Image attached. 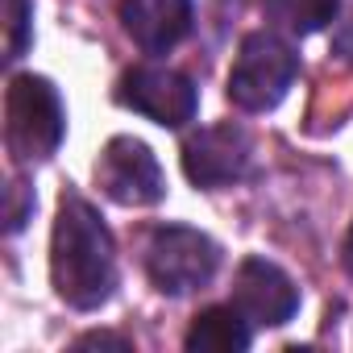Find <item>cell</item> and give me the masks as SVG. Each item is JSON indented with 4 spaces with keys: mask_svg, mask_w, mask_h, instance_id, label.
<instances>
[{
    "mask_svg": "<svg viewBox=\"0 0 353 353\" xmlns=\"http://www.w3.org/2000/svg\"><path fill=\"white\" fill-rule=\"evenodd\" d=\"M30 216H34V192H30L21 179H13V183L5 188V229H9V233H21Z\"/></svg>",
    "mask_w": 353,
    "mask_h": 353,
    "instance_id": "13",
    "label": "cell"
},
{
    "mask_svg": "<svg viewBox=\"0 0 353 353\" xmlns=\"http://www.w3.org/2000/svg\"><path fill=\"white\" fill-rule=\"evenodd\" d=\"M233 303L250 324H266L279 328L299 312V291L287 279V270H279L266 258H245L233 274Z\"/></svg>",
    "mask_w": 353,
    "mask_h": 353,
    "instance_id": "8",
    "label": "cell"
},
{
    "mask_svg": "<svg viewBox=\"0 0 353 353\" xmlns=\"http://www.w3.org/2000/svg\"><path fill=\"white\" fill-rule=\"evenodd\" d=\"M75 349H133V341L117 336V332H83L75 341Z\"/></svg>",
    "mask_w": 353,
    "mask_h": 353,
    "instance_id": "14",
    "label": "cell"
},
{
    "mask_svg": "<svg viewBox=\"0 0 353 353\" xmlns=\"http://www.w3.org/2000/svg\"><path fill=\"white\" fill-rule=\"evenodd\" d=\"M345 270L353 274V229H349V237H345Z\"/></svg>",
    "mask_w": 353,
    "mask_h": 353,
    "instance_id": "16",
    "label": "cell"
},
{
    "mask_svg": "<svg viewBox=\"0 0 353 353\" xmlns=\"http://www.w3.org/2000/svg\"><path fill=\"white\" fill-rule=\"evenodd\" d=\"M121 26L145 54H166L192 34V0H121Z\"/></svg>",
    "mask_w": 353,
    "mask_h": 353,
    "instance_id": "9",
    "label": "cell"
},
{
    "mask_svg": "<svg viewBox=\"0 0 353 353\" xmlns=\"http://www.w3.org/2000/svg\"><path fill=\"white\" fill-rule=\"evenodd\" d=\"M50 283L63 303L75 312H96L117 291V245L100 212L67 192L59 200L54 237H50Z\"/></svg>",
    "mask_w": 353,
    "mask_h": 353,
    "instance_id": "1",
    "label": "cell"
},
{
    "mask_svg": "<svg viewBox=\"0 0 353 353\" xmlns=\"http://www.w3.org/2000/svg\"><path fill=\"white\" fill-rule=\"evenodd\" d=\"M34 42V5L30 0H5V59H21Z\"/></svg>",
    "mask_w": 353,
    "mask_h": 353,
    "instance_id": "12",
    "label": "cell"
},
{
    "mask_svg": "<svg viewBox=\"0 0 353 353\" xmlns=\"http://www.w3.org/2000/svg\"><path fill=\"white\" fill-rule=\"evenodd\" d=\"M183 345L192 353H241V349H250V320L237 312V303L204 307L192 320Z\"/></svg>",
    "mask_w": 353,
    "mask_h": 353,
    "instance_id": "10",
    "label": "cell"
},
{
    "mask_svg": "<svg viewBox=\"0 0 353 353\" xmlns=\"http://www.w3.org/2000/svg\"><path fill=\"white\" fill-rule=\"evenodd\" d=\"M145 274L162 295H192L212 283L221 266V245L188 225H158L145 237Z\"/></svg>",
    "mask_w": 353,
    "mask_h": 353,
    "instance_id": "4",
    "label": "cell"
},
{
    "mask_svg": "<svg viewBox=\"0 0 353 353\" xmlns=\"http://www.w3.org/2000/svg\"><path fill=\"white\" fill-rule=\"evenodd\" d=\"M67 133L63 96L42 75H13L5 92V141L17 162H42Z\"/></svg>",
    "mask_w": 353,
    "mask_h": 353,
    "instance_id": "2",
    "label": "cell"
},
{
    "mask_svg": "<svg viewBox=\"0 0 353 353\" xmlns=\"http://www.w3.org/2000/svg\"><path fill=\"white\" fill-rule=\"evenodd\" d=\"M299 75V54L287 38L258 30L241 42L233 71H229V100L241 112H270L274 104H283V96L291 92Z\"/></svg>",
    "mask_w": 353,
    "mask_h": 353,
    "instance_id": "3",
    "label": "cell"
},
{
    "mask_svg": "<svg viewBox=\"0 0 353 353\" xmlns=\"http://www.w3.org/2000/svg\"><path fill=\"white\" fill-rule=\"evenodd\" d=\"M262 9L279 30L307 38V34H320L324 26L336 21L341 0H262Z\"/></svg>",
    "mask_w": 353,
    "mask_h": 353,
    "instance_id": "11",
    "label": "cell"
},
{
    "mask_svg": "<svg viewBox=\"0 0 353 353\" xmlns=\"http://www.w3.org/2000/svg\"><path fill=\"white\" fill-rule=\"evenodd\" d=\"M332 50L345 59V63H353V9H349V17L336 26V34H332Z\"/></svg>",
    "mask_w": 353,
    "mask_h": 353,
    "instance_id": "15",
    "label": "cell"
},
{
    "mask_svg": "<svg viewBox=\"0 0 353 353\" xmlns=\"http://www.w3.org/2000/svg\"><path fill=\"white\" fill-rule=\"evenodd\" d=\"M96 188L112 204H125V208H145V204H158L166 196L162 166H158L154 150L137 137H112L100 150Z\"/></svg>",
    "mask_w": 353,
    "mask_h": 353,
    "instance_id": "5",
    "label": "cell"
},
{
    "mask_svg": "<svg viewBox=\"0 0 353 353\" xmlns=\"http://www.w3.org/2000/svg\"><path fill=\"white\" fill-rule=\"evenodd\" d=\"M117 100L141 117H150L154 125L166 129H183L196 117V83L183 71H170V67H133L121 75L117 83Z\"/></svg>",
    "mask_w": 353,
    "mask_h": 353,
    "instance_id": "6",
    "label": "cell"
},
{
    "mask_svg": "<svg viewBox=\"0 0 353 353\" xmlns=\"http://www.w3.org/2000/svg\"><path fill=\"white\" fill-rule=\"evenodd\" d=\"M250 162H254V141L233 121L208 125V129H200L183 141V174L204 192H216V188H229V183L245 179Z\"/></svg>",
    "mask_w": 353,
    "mask_h": 353,
    "instance_id": "7",
    "label": "cell"
}]
</instances>
